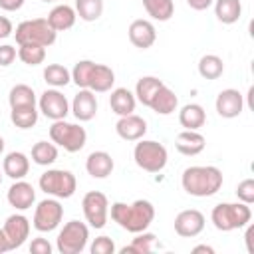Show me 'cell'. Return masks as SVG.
<instances>
[{
	"instance_id": "1",
	"label": "cell",
	"mask_w": 254,
	"mask_h": 254,
	"mask_svg": "<svg viewBox=\"0 0 254 254\" xmlns=\"http://www.w3.org/2000/svg\"><path fill=\"white\" fill-rule=\"evenodd\" d=\"M109 210H111V220L117 222L123 230L133 232V234L147 230L155 218V206H153V202H149L145 198H139L131 204L113 202Z\"/></svg>"
},
{
	"instance_id": "2",
	"label": "cell",
	"mask_w": 254,
	"mask_h": 254,
	"mask_svg": "<svg viewBox=\"0 0 254 254\" xmlns=\"http://www.w3.org/2000/svg\"><path fill=\"white\" fill-rule=\"evenodd\" d=\"M222 171L212 165H192L181 175V185L190 196H212L222 187Z\"/></svg>"
},
{
	"instance_id": "3",
	"label": "cell",
	"mask_w": 254,
	"mask_h": 254,
	"mask_svg": "<svg viewBox=\"0 0 254 254\" xmlns=\"http://www.w3.org/2000/svg\"><path fill=\"white\" fill-rule=\"evenodd\" d=\"M210 220L216 230L220 232H230L236 228H244L252 220V210L250 204L246 202H220L212 208Z\"/></svg>"
},
{
	"instance_id": "4",
	"label": "cell",
	"mask_w": 254,
	"mask_h": 254,
	"mask_svg": "<svg viewBox=\"0 0 254 254\" xmlns=\"http://www.w3.org/2000/svg\"><path fill=\"white\" fill-rule=\"evenodd\" d=\"M16 42L18 46L22 44H36V46H52L56 42L58 32L48 24L46 18H32V20H24L16 26Z\"/></svg>"
},
{
	"instance_id": "5",
	"label": "cell",
	"mask_w": 254,
	"mask_h": 254,
	"mask_svg": "<svg viewBox=\"0 0 254 254\" xmlns=\"http://www.w3.org/2000/svg\"><path fill=\"white\" fill-rule=\"evenodd\" d=\"M133 159L139 169L147 173H159L165 169L169 161V153H167V147L159 141L139 139V143L133 149Z\"/></svg>"
},
{
	"instance_id": "6",
	"label": "cell",
	"mask_w": 254,
	"mask_h": 254,
	"mask_svg": "<svg viewBox=\"0 0 254 254\" xmlns=\"http://www.w3.org/2000/svg\"><path fill=\"white\" fill-rule=\"evenodd\" d=\"M38 185L40 190H44L48 196L54 198H69L77 189L75 175L65 169H48L46 173L40 175Z\"/></svg>"
},
{
	"instance_id": "7",
	"label": "cell",
	"mask_w": 254,
	"mask_h": 254,
	"mask_svg": "<svg viewBox=\"0 0 254 254\" xmlns=\"http://www.w3.org/2000/svg\"><path fill=\"white\" fill-rule=\"evenodd\" d=\"M50 139L52 143L64 147L67 153H77L85 147L87 133L77 123H67L65 119H58L50 127Z\"/></svg>"
},
{
	"instance_id": "8",
	"label": "cell",
	"mask_w": 254,
	"mask_h": 254,
	"mask_svg": "<svg viewBox=\"0 0 254 254\" xmlns=\"http://www.w3.org/2000/svg\"><path fill=\"white\" fill-rule=\"evenodd\" d=\"M89 240V228L87 224L79 220H69L64 224L56 238V248L60 254H79L85 250Z\"/></svg>"
},
{
	"instance_id": "9",
	"label": "cell",
	"mask_w": 254,
	"mask_h": 254,
	"mask_svg": "<svg viewBox=\"0 0 254 254\" xmlns=\"http://www.w3.org/2000/svg\"><path fill=\"white\" fill-rule=\"evenodd\" d=\"M64 218V206L58 198H44L38 202L36 210H34V228L38 232H52L60 226Z\"/></svg>"
},
{
	"instance_id": "10",
	"label": "cell",
	"mask_w": 254,
	"mask_h": 254,
	"mask_svg": "<svg viewBox=\"0 0 254 254\" xmlns=\"http://www.w3.org/2000/svg\"><path fill=\"white\" fill-rule=\"evenodd\" d=\"M81 208H83V216L89 222L91 228H103L107 224V216H109V200L103 192L99 190H89L83 194L81 200Z\"/></svg>"
},
{
	"instance_id": "11",
	"label": "cell",
	"mask_w": 254,
	"mask_h": 254,
	"mask_svg": "<svg viewBox=\"0 0 254 254\" xmlns=\"http://www.w3.org/2000/svg\"><path fill=\"white\" fill-rule=\"evenodd\" d=\"M38 107L42 111L44 117L52 119V121H58V119H65V115L69 113V103L65 99V95L52 87V89H46L40 99H38Z\"/></svg>"
},
{
	"instance_id": "12",
	"label": "cell",
	"mask_w": 254,
	"mask_h": 254,
	"mask_svg": "<svg viewBox=\"0 0 254 254\" xmlns=\"http://www.w3.org/2000/svg\"><path fill=\"white\" fill-rule=\"evenodd\" d=\"M204 214L196 208L181 210L175 216V232L183 238H194L204 230Z\"/></svg>"
},
{
	"instance_id": "13",
	"label": "cell",
	"mask_w": 254,
	"mask_h": 254,
	"mask_svg": "<svg viewBox=\"0 0 254 254\" xmlns=\"http://www.w3.org/2000/svg\"><path fill=\"white\" fill-rule=\"evenodd\" d=\"M214 107H216V113L224 119H234L242 113L244 109V95L238 91V89H222L218 95H216V101H214Z\"/></svg>"
},
{
	"instance_id": "14",
	"label": "cell",
	"mask_w": 254,
	"mask_h": 254,
	"mask_svg": "<svg viewBox=\"0 0 254 254\" xmlns=\"http://www.w3.org/2000/svg\"><path fill=\"white\" fill-rule=\"evenodd\" d=\"M4 234L10 242V248H20L30 236V220L24 214H10L4 222Z\"/></svg>"
},
{
	"instance_id": "15",
	"label": "cell",
	"mask_w": 254,
	"mask_h": 254,
	"mask_svg": "<svg viewBox=\"0 0 254 254\" xmlns=\"http://www.w3.org/2000/svg\"><path fill=\"white\" fill-rule=\"evenodd\" d=\"M115 131L125 141H139L147 133V121L135 113H129L119 117V121L115 123Z\"/></svg>"
},
{
	"instance_id": "16",
	"label": "cell",
	"mask_w": 254,
	"mask_h": 254,
	"mask_svg": "<svg viewBox=\"0 0 254 254\" xmlns=\"http://www.w3.org/2000/svg\"><path fill=\"white\" fill-rule=\"evenodd\" d=\"M6 198H8L10 206H14L16 210H28L36 202V190L28 181L20 179L8 189Z\"/></svg>"
},
{
	"instance_id": "17",
	"label": "cell",
	"mask_w": 254,
	"mask_h": 254,
	"mask_svg": "<svg viewBox=\"0 0 254 254\" xmlns=\"http://www.w3.org/2000/svg\"><path fill=\"white\" fill-rule=\"evenodd\" d=\"M155 40H157V30L149 20L139 18V20L131 22V26H129V42L135 48L147 50V48H151L155 44Z\"/></svg>"
},
{
	"instance_id": "18",
	"label": "cell",
	"mask_w": 254,
	"mask_h": 254,
	"mask_svg": "<svg viewBox=\"0 0 254 254\" xmlns=\"http://www.w3.org/2000/svg\"><path fill=\"white\" fill-rule=\"evenodd\" d=\"M71 113L77 121H91L97 113V97L91 89H79L71 101Z\"/></svg>"
},
{
	"instance_id": "19",
	"label": "cell",
	"mask_w": 254,
	"mask_h": 254,
	"mask_svg": "<svg viewBox=\"0 0 254 254\" xmlns=\"http://www.w3.org/2000/svg\"><path fill=\"white\" fill-rule=\"evenodd\" d=\"M113 167L115 163L107 151H93L85 159V171L93 179H107L113 173Z\"/></svg>"
},
{
	"instance_id": "20",
	"label": "cell",
	"mask_w": 254,
	"mask_h": 254,
	"mask_svg": "<svg viewBox=\"0 0 254 254\" xmlns=\"http://www.w3.org/2000/svg\"><path fill=\"white\" fill-rule=\"evenodd\" d=\"M204 145H206V139H204V135L198 133V131H189V129H185V131H181V133L177 135V139H175L177 151H179L181 155H187V157H194V155L202 153V151H204Z\"/></svg>"
},
{
	"instance_id": "21",
	"label": "cell",
	"mask_w": 254,
	"mask_h": 254,
	"mask_svg": "<svg viewBox=\"0 0 254 254\" xmlns=\"http://www.w3.org/2000/svg\"><path fill=\"white\" fill-rule=\"evenodd\" d=\"M113 83H115L113 69L105 64H93L89 79H87V89H91L93 93H105L113 87Z\"/></svg>"
},
{
	"instance_id": "22",
	"label": "cell",
	"mask_w": 254,
	"mask_h": 254,
	"mask_svg": "<svg viewBox=\"0 0 254 254\" xmlns=\"http://www.w3.org/2000/svg\"><path fill=\"white\" fill-rule=\"evenodd\" d=\"M30 171V159L22 153V151H12L4 157V163H2V173L6 177H10L12 181H20L28 175Z\"/></svg>"
},
{
	"instance_id": "23",
	"label": "cell",
	"mask_w": 254,
	"mask_h": 254,
	"mask_svg": "<svg viewBox=\"0 0 254 254\" xmlns=\"http://www.w3.org/2000/svg\"><path fill=\"white\" fill-rule=\"evenodd\" d=\"M75 18H77L75 8H71L67 4H58V6H54L50 10V14H48L46 20H48V24L56 32H65V30H69L75 24Z\"/></svg>"
},
{
	"instance_id": "24",
	"label": "cell",
	"mask_w": 254,
	"mask_h": 254,
	"mask_svg": "<svg viewBox=\"0 0 254 254\" xmlns=\"http://www.w3.org/2000/svg\"><path fill=\"white\" fill-rule=\"evenodd\" d=\"M109 105H111V111L115 115L123 117V115H129L135 111L137 99H135V93H131L127 87H115V89H111Z\"/></svg>"
},
{
	"instance_id": "25",
	"label": "cell",
	"mask_w": 254,
	"mask_h": 254,
	"mask_svg": "<svg viewBox=\"0 0 254 254\" xmlns=\"http://www.w3.org/2000/svg\"><path fill=\"white\" fill-rule=\"evenodd\" d=\"M149 107H151L155 113H159V115H171V113L177 111V107H179V97L175 95V91H173L171 87H167V85L163 83V85L157 89V93L153 95Z\"/></svg>"
},
{
	"instance_id": "26",
	"label": "cell",
	"mask_w": 254,
	"mask_h": 254,
	"mask_svg": "<svg viewBox=\"0 0 254 254\" xmlns=\"http://www.w3.org/2000/svg\"><path fill=\"white\" fill-rule=\"evenodd\" d=\"M179 123L189 131H198L206 123V111L198 103H187L179 111Z\"/></svg>"
},
{
	"instance_id": "27",
	"label": "cell",
	"mask_w": 254,
	"mask_h": 254,
	"mask_svg": "<svg viewBox=\"0 0 254 254\" xmlns=\"http://www.w3.org/2000/svg\"><path fill=\"white\" fill-rule=\"evenodd\" d=\"M214 14L222 24H234L240 20L242 2L240 0H214Z\"/></svg>"
},
{
	"instance_id": "28",
	"label": "cell",
	"mask_w": 254,
	"mask_h": 254,
	"mask_svg": "<svg viewBox=\"0 0 254 254\" xmlns=\"http://www.w3.org/2000/svg\"><path fill=\"white\" fill-rule=\"evenodd\" d=\"M161 85H163V79H159V77H155V75H145V77H141V79L137 81V85H135V99H137L139 103H143L145 107H149L153 95L157 93V89H159Z\"/></svg>"
},
{
	"instance_id": "29",
	"label": "cell",
	"mask_w": 254,
	"mask_h": 254,
	"mask_svg": "<svg viewBox=\"0 0 254 254\" xmlns=\"http://www.w3.org/2000/svg\"><path fill=\"white\" fill-rule=\"evenodd\" d=\"M36 93L30 85L26 83H18L10 89L8 93V103H10V109H16V107H32L36 105Z\"/></svg>"
},
{
	"instance_id": "30",
	"label": "cell",
	"mask_w": 254,
	"mask_h": 254,
	"mask_svg": "<svg viewBox=\"0 0 254 254\" xmlns=\"http://www.w3.org/2000/svg\"><path fill=\"white\" fill-rule=\"evenodd\" d=\"M157 246V236L153 232H137V236L133 238V242L129 246L121 248V254H149L153 252Z\"/></svg>"
},
{
	"instance_id": "31",
	"label": "cell",
	"mask_w": 254,
	"mask_h": 254,
	"mask_svg": "<svg viewBox=\"0 0 254 254\" xmlns=\"http://www.w3.org/2000/svg\"><path fill=\"white\" fill-rule=\"evenodd\" d=\"M32 161L40 167H50L58 161V147L56 143H48V141H38L32 147Z\"/></svg>"
},
{
	"instance_id": "32",
	"label": "cell",
	"mask_w": 254,
	"mask_h": 254,
	"mask_svg": "<svg viewBox=\"0 0 254 254\" xmlns=\"http://www.w3.org/2000/svg\"><path fill=\"white\" fill-rule=\"evenodd\" d=\"M224 71V62L216 54H206L198 60V73L204 79H218Z\"/></svg>"
},
{
	"instance_id": "33",
	"label": "cell",
	"mask_w": 254,
	"mask_h": 254,
	"mask_svg": "<svg viewBox=\"0 0 254 254\" xmlns=\"http://www.w3.org/2000/svg\"><path fill=\"white\" fill-rule=\"evenodd\" d=\"M44 81L52 87H65L71 81V71L62 64H50L44 67Z\"/></svg>"
},
{
	"instance_id": "34",
	"label": "cell",
	"mask_w": 254,
	"mask_h": 254,
	"mask_svg": "<svg viewBox=\"0 0 254 254\" xmlns=\"http://www.w3.org/2000/svg\"><path fill=\"white\" fill-rule=\"evenodd\" d=\"M143 6L147 10V14L159 22H167L175 14V2L173 0H143Z\"/></svg>"
},
{
	"instance_id": "35",
	"label": "cell",
	"mask_w": 254,
	"mask_h": 254,
	"mask_svg": "<svg viewBox=\"0 0 254 254\" xmlns=\"http://www.w3.org/2000/svg\"><path fill=\"white\" fill-rule=\"evenodd\" d=\"M75 14L83 22H95L103 14V0H75Z\"/></svg>"
},
{
	"instance_id": "36",
	"label": "cell",
	"mask_w": 254,
	"mask_h": 254,
	"mask_svg": "<svg viewBox=\"0 0 254 254\" xmlns=\"http://www.w3.org/2000/svg\"><path fill=\"white\" fill-rule=\"evenodd\" d=\"M10 119H12V123L16 127L30 129V127H34L38 123V109H36V105H32V107H16V109L10 111Z\"/></svg>"
},
{
	"instance_id": "37",
	"label": "cell",
	"mask_w": 254,
	"mask_h": 254,
	"mask_svg": "<svg viewBox=\"0 0 254 254\" xmlns=\"http://www.w3.org/2000/svg\"><path fill=\"white\" fill-rule=\"evenodd\" d=\"M18 58L26 65H40L46 60V48L44 46H36V44H22L18 48Z\"/></svg>"
},
{
	"instance_id": "38",
	"label": "cell",
	"mask_w": 254,
	"mask_h": 254,
	"mask_svg": "<svg viewBox=\"0 0 254 254\" xmlns=\"http://www.w3.org/2000/svg\"><path fill=\"white\" fill-rule=\"evenodd\" d=\"M95 62L91 60H81L73 65L71 69V81L79 87V89H87V79H89V73H91V67H93Z\"/></svg>"
},
{
	"instance_id": "39",
	"label": "cell",
	"mask_w": 254,
	"mask_h": 254,
	"mask_svg": "<svg viewBox=\"0 0 254 254\" xmlns=\"http://www.w3.org/2000/svg\"><path fill=\"white\" fill-rule=\"evenodd\" d=\"M236 196L240 202L252 204L254 202V181L252 179H244L242 183H238L236 187Z\"/></svg>"
},
{
	"instance_id": "40",
	"label": "cell",
	"mask_w": 254,
	"mask_h": 254,
	"mask_svg": "<svg viewBox=\"0 0 254 254\" xmlns=\"http://www.w3.org/2000/svg\"><path fill=\"white\" fill-rule=\"evenodd\" d=\"M91 254H113L115 252V242L109 236H97L91 246H89Z\"/></svg>"
},
{
	"instance_id": "41",
	"label": "cell",
	"mask_w": 254,
	"mask_h": 254,
	"mask_svg": "<svg viewBox=\"0 0 254 254\" xmlns=\"http://www.w3.org/2000/svg\"><path fill=\"white\" fill-rule=\"evenodd\" d=\"M16 56H18V52H16L14 46H10V44L0 46V65H2V67L10 65V64L16 60Z\"/></svg>"
},
{
	"instance_id": "42",
	"label": "cell",
	"mask_w": 254,
	"mask_h": 254,
	"mask_svg": "<svg viewBox=\"0 0 254 254\" xmlns=\"http://www.w3.org/2000/svg\"><path fill=\"white\" fill-rule=\"evenodd\" d=\"M32 254H52V244L46 238H34L30 244Z\"/></svg>"
},
{
	"instance_id": "43",
	"label": "cell",
	"mask_w": 254,
	"mask_h": 254,
	"mask_svg": "<svg viewBox=\"0 0 254 254\" xmlns=\"http://www.w3.org/2000/svg\"><path fill=\"white\" fill-rule=\"evenodd\" d=\"M12 34H14V26H12L10 18L0 16V40L8 38V36H12Z\"/></svg>"
},
{
	"instance_id": "44",
	"label": "cell",
	"mask_w": 254,
	"mask_h": 254,
	"mask_svg": "<svg viewBox=\"0 0 254 254\" xmlns=\"http://www.w3.org/2000/svg\"><path fill=\"white\" fill-rule=\"evenodd\" d=\"M26 0H0V8L6 10V12H16L24 6Z\"/></svg>"
},
{
	"instance_id": "45",
	"label": "cell",
	"mask_w": 254,
	"mask_h": 254,
	"mask_svg": "<svg viewBox=\"0 0 254 254\" xmlns=\"http://www.w3.org/2000/svg\"><path fill=\"white\" fill-rule=\"evenodd\" d=\"M187 4L192 8V10H206V8H210L212 4H214V0H187Z\"/></svg>"
},
{
	"instance_id": "46",
	"label": "cell",
	"mask_w": 254,
	"mask_h": 254,
	"mask_svg": "<svg viewBox=\"0 0 254 254\" xmlns=\"http://www.w3.org/2000/svg\"><path fill=\"white\" fill-rule=\"evenodd\" d=\"M8 250H12V248H10V242H8L6 234H4V228H0V254H4V252H8Z\"/></svg>"
},
{
	"instance_id": "47",
	"label": "cell",
	"mask_w": 254,
	"mask_h": 254,
	"mask_svg": "<svg viewBox=\"0 0 254 254\" xmlns=\"http://www.w3.org/2000/svg\"><path fill=\"white\" fill-rule=\"evenodd\" d=\"M192 252H206V254H212L214 248H212V246H206V244H200V246H194Z\"/></svg>"
},
{
	"instance_id": "48",
	"label": "cell",
	"mask_w": 254,
	"mask_h": 254,
	"mask_svg": "<svg viewBox=\"0 0 254 254\" xmlns=\"http://www.w3.org/2000/svg\"><path fill=\"white\" fill-rule=\"evenodd\" d=\"M252 226H248V230H246V248H248V252H254V248H252V242H250V238H252Z\"/></svg>"
},
{
	"instance_id": "49",
	"label": "cell",
	"mask_w": 254,
	"mask_h": 254,
	"mask_svg": "<svg viewBox=\"0 0 254 254\" xmlns=\"http://www.w3.org/2000/svg\"><path fill=\"white\" fill-rule=\"evenodd\" d=\"M4 145H6V143H4V139H2V137H0V155H2V153H4Z\"/></svg>"
},
{
	"instance_id": "50",
	"label": "cell",
	"mask_w": 254,
	"mask_h": 254,
	"mask_svg": "<svg viewBox=\"0 0 254 254\" xmlns=\"http://www.w3.org/2000/svg\"><path fill=\"white\" fill-rule=\"evenodd\" d=\"M42 2H54V0H42Z\"/></svg>"
},
{
	"instance_id": "51",
	"label": "cell",
	"mask_w": 254,
	"mask_h": 254,
	"mask_svg": "<svg viewBox=\"0 0 254 254\" xmlns=\"http://www.w3.org/2000/svg\"><path fill=\"white\" fill-rule=\"evenodd\" d=\"M0 183H2V173H0Z\"/></svg>"
}]
</instances>
